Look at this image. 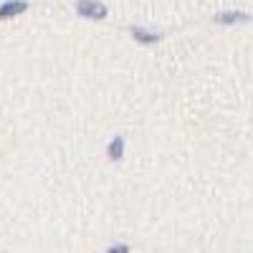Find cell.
I'll return each mask as SVG.
<instances>
[]
</instances>
